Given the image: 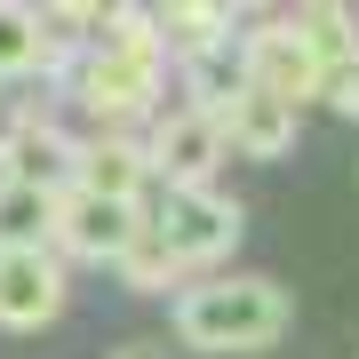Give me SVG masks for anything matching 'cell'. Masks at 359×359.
<instances>
[{
	"mask_svg": "<svg viewBox=\"0 0 359 359\" xmlns=\"http://www.w3.org/2000/svg\"><path fill=\"white\" fill-rule=\"evenodd\" d=\"M168 320H176V344H192L208 359H231V351L280 344L287 320H295V295L280 280H264V271H208V280L176 287Z\"/></svg>",
	"mask_w": 359,
	"mask_h": 359,
	"instance_id": "obj_1",
	"label": "cell"
},
{
	"mask_svg": "<svg viewBox=\"0 0 359 359\" xmlns=\"http://www.w3.org/2000/svg\"><path fill=\"white\" fill-rule=\"evenodd\" d=\"M168 65H176V56H168L160 25L144 16V0H128V8L104 25L96 48H80V65H72V96H80V112H96L104 128H120V120L160 112Z\"/></svg>",
	"mask_w": 359,
	"mask_h": 359,
	"instance_id": "obj_2",
	"label": "cell"
},
{
	"mask_svg": "<svg viewBox=\"0 0 359 359\" xmlns=\"http://www.w3.org/2000/svg\"><path fill=\"white\" fill-rule=\"evenodd\" d=\"M152 231L168 248H176V264H184V280H208V271H224L231 264V248H240V231H248V208L216 192V184H200V192H168V208L152 216Z\"/></svg>",
	"mask_w": 359,
	"mask_h": 359,
	"instance_id": "obj_3",
	"label": "cell"
},
{
	"mask_svg": "<svg viewBox=\"0 0 359 359\" xmlns=\"http://www.w3.org/2000/svg\"><path fill=\"white\" fill-rule=\"evenodd\" d=\"M144 168H152L168 192H200L224 168V128L208 112H192V104H176V112H160L152 136H144Z\"/></svg>",
	"mask_w": 359,
	"mask_h": 359,
	"instance_id": "obj_4",
	"label": "cell"
},
{
	"mask_svg": "<svg viewBox=\"0 0 359 359\" xmlns=\"http://www.w3.org/2000/svg\"><path fill=\"white\" fill-rule=\"evenodd\" d=\"M144 224H152V216H144L136 200L65 192V200H56V256H72V264H120Z\"/></svg>",
	"mask_w": 359,
	"mask_h": 359,
	"instance_id": "obj_5",
	"label": "cell"
},
{
	"mask_svg": "<svg viewBox=\"0 0 359 359\" xmlns=\"http://www.w3.org/2000/svg\"><path fill=\"white\" fill-rule=\"evenodd\" d=\"M65 311V256L56 248H0V327L40 335Z\"/></svg>",
	"mask_w": 359,
	"mask_h": 359,
	"instance_id": "obj_6",
	"label": "cell"
},
{
	"mask_svg": "<svg viewBox=\"0 0 359 359\" xmlns=\"http://www.w3.org/2000/svg\"><path fill=\"white\" fill-rule=\"evenodd\" d=\"M240 48H248V72H256V88H264V96L295 104V112L320 96V72H327V65L311 56V40L295 32V16H287V25H248V32H240Z\"/></svg>",
	"mask_w": 359,
	"mask_h": 359,
	"instance_id": "obj_7",
	"label": "cell"
},
{
	"mask_svg": "<svg viewBox=\"0 0 359 359\" xmlns=\"http://www.w3.org/2000/svg\"><path fill=\"white\" fill-rule=\"evenodd\" d=\"M0 184H32V192H72V136L48 112H16L0 128Z\"/></svg>",
	"mask_w": 359,
	"mask_h": 359,
	"instance_id": "obj_8",
	"label": "cell"
},
{
	"mask_svg": "<svg viewBox=\"0 0 359 359\" xmlns=\"http://www.w3.org/2000/svg\"><path fill=\"white\" fill-rule=\"evenodd\" d=\"M144 144L128 128H104V136H80L72 144V192H96V200H136L144 208Z\"/></svg>",
	"mask_w": 359,
	"mask_h": 359,
	"instance_id": "obj_9",
	"label": "cell"
},
{
	"mask_svg": "<svg viewBox=\"0 0 359 359\" xmlns=\"http://www.w3.org/2000/svg\"><path fill=\"white\" fill-rule=\"evenodd\" d=\"M65 40L40 16V0H0V80H56Z\"/></svg>",
	"mask_w": 359,
	"mask_h": 359,
	"instance_id": "obj_10",
	"label": "cell"
},
{
	"mask_svg": "<svg viewBox=\"0 0 359 359\" xmlns=\"http://www.w3.org/2000/svg\"><path fill=\"white\" fill-rule=\"evenodd\" d=\"M216 128H224V152H240V160H287L304 120H295V104L264 96V88H248V96L216 120Z\"/></svg>",
	"mask_w": 359,
	"mask_h": 359,
	"instance_id": "obj_11",
	"label": "cell"
},
{
	"mask_svg": "<svg viewBox=\"0 0 359 359\" xmlns=\"http://www.w3.org/2000/svg\"><path fill=\"white\" fill-rule=\"evenodd\" d=\"M176 72H184V104L208 120H224L231 104H240L248 88H256V72H248V48H240V32L224 40V48H200V56H176Z\"/></svg>",
	"mask_w": 359,
	"mask_h": 359,
	"instance_id": "obj_12",
	"label": "cell"
},
{
	"mask_svg": "<svg viewBox=\"0 0 359 359\" xmlns=\"http://www.w3.org/2000/svg\"><path fill=\"white\" fill-rule=\"evenodd\" d=\"M144 16L160 25L168 56H200L231 40V0H144Z\"/></svg>",
	"mask_w": 359,
	"mask_h": 359,
	"instance_id": "obj_13",
	"label": "cell"
},
{
	"mask_svg": "<svg viewBox=\"0 0 359 359\" xmlns=\"http://www.w3.org/2000/svg\"><path fill=\"white\" fill-rule=\"evenodd\" d=\"M56 200L32 184H0V248H56Z\"/></svg>",
	"mask_w": 359,
	"mask_h": 359,
	"instance_id": "obj_14",
	"label": "cell"
},
{
	"mask_svg": "<svg viewBox=\"0 0 359 359\" xmlns=\"http://www.w3.org/2000/svg\"><path fill=\"white\" fill-rule=\"evenodd\" d=\"M112 271H120V280H128L136 295H176V287H184V264H176V248H168L152 224H144L136 240H128V256H120Z\"/></svg>",
	"mask_w": 359,
	"mask_h": 359,
	"instance_id": "obj_15",
	"label": "cell"
},
{
	"mask_svg": "<svg viewBox=\"0 0 359 359\" xmlns=\"http://www.w3.org/2000/svg\"><path fill=\"white\" fill-rule=\"evenodd\" d=\"M295 32L311 40V56H320V65H335V56L359 48V16H351V0H304Z\"/></svg>",
	"mask_w": 359,
	"mask_h": 359,
	"instance_id": "obj_16",
	"label": "cell"
},
{
	"mask_svg": "<svg viewBox=\"0 0 359 359\" xmlns=\"http://www.w3.org/2000/svg\"><path fill=\"white\" fill-rule=\"evenodd\" d=\"M120 8H128V0H40V16L65 25V32H104Z\"/></svg>",
	"mask_w": 359,
	"mask_h": 359,
	"instance_id": "obj_17",
	"label": "cell"
},
{
	"mask_svg": "<svg viewBox=\"0 0 359 359\" xmlns=\"http://www.w3.org/2000/svg\"><path fill=\"white\" fill-rule=\"evenodd\" d=\"M320 104H327L335 120H359V48L335 56V65L320 72Z\"/></svg>",
	"mask_w": 359,
	"mask_h": 359,
	"instance_id": "obj_18",
	"label": "cell"
},
{
	"mask_svg": "<svg viewBox=\"0 0 359 359\" xmlns=\"http://www.w3.org/2000/svg\"><path fill=\"white\" fill-rule=\"evenodd\" d=\"M112 359H160V351H152V344H120Z\"/></svg>",
	"mask_w": 359,
	"mask_h": 359,
	"instance_id": "obj_19",
	"label": "cell"
},
{
	"mask_svg": "<svg viewBox=\"0 0 359 359\" xmlns=\"http://www.w3.org/2000/svg\"><path fill=\"white\" fill-rule=\"evenodd\" d=\"M240 8H264V0H231V16H240Z\"/></svg>",
	"mask_w": 359,
	"mask_h": 359,
	"instance_id": "obj_20",
	"label": "cell"
}]
</instances>
